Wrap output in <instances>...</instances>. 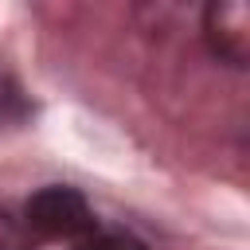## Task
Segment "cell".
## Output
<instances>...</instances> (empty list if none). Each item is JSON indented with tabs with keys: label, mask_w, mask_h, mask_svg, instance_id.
I'll return each mask as SVG.
<instances>
[{
	"label": "cell",
	"mask_w": 250,
	"mask_h": 250,
	"mask_svg": "<svg viewBox=\"0 0 250 250\" xmlns=\"http://www.w3.org/2000/svg\"><path fill=\"white\" fill-rule=\"evenodd\" d=\"M23 223L43 238H86L94 230V211L78 188L51 184L23 203Z\"/></svg>",
	"instance_id": "obj_1"
},
{
	"label": "cell",
	"mask_w": 250,
	"mask_h": 250,
	"mask_svg": "<svg viewBox=\"0 0 250 250\" xmlns=\"http://www.w3.org/2000/svg\"><path fill=\"white\" fill-rule=\"evenodd\" d=\"M203 39L215 59L246 66L250 59V8L246 0H211L203 8Z\"/></svg>",
	"instance_id": "obj_2"
},
{
	"label": "cell",
	"mask_w": 250,
	"mask_h": 250,
	"mask_svg": "<svg viewBox=\"0 0 250 250\" xmlns=\"http://www.w3.org/2000/svg\"><path fill=\"white\" fill-rule=\"evenodd\" d=\"M74 250H145V246L129 234H86V238H78Z\"/></svg>",
	"instance_id": "obj_3"
},
{
	"label": "cell",
	"mask_w": 250,
	"mask_h": 250,
	"mask_svg": "<svg viewBox=\"0 0 250 250\" xmlns=\"http://www.w3.org/2000/svg\"><path fill=\"white\" fill-rule=\"evenodd\" d=\"M0 250H16V230H12L8 215H0Z\"/></svg>",
	"instance_id": "obj_4"
}]
</instances>
